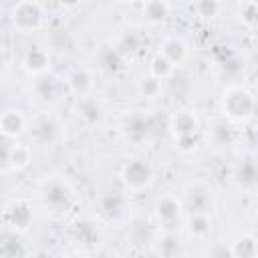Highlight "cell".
I'll return each instance as SVG.
<instances>
[{"label": "cell", "mask_w": 258, "mask_h": 258, "mask_svg": "<svg viewBox=\"0 0 258 258\" xmlns=\"http://www.w3.org/2000/svg\"><path fill=\"white\" fill-rule=\"evenodd\" d=\"M8 20L12 28H16L22 34H30L42 28L44 24V8L40 2L34 0H22L10 6Z\"/></svg>", "instance_id": "277c9868"}, {"label": "cell", "mask_w": 258, "mask_h": 258, "mask_svg": "<svg viewBox=\"0 0 258 258\" xmlns=\"http://www.w3.org/2000/svg\"><path fill=\"white\" fill-rule=\"evenodd\" d=\"M167 129L173 135V139H177V137H189V135H200L202 123H200V117H198V113L194 109L181 107V109H175L169 115Z\"/></svg>", "instance_id": "8fae6325"}, {"label": "cell", "mask_w": 258, "mask_h": 258, "mask_svg": "<svg viewBox=\"0 0 258 258\" xmlns=\"http://www.w3.org/2000/svg\"><path fill=\"white\" fill-rule=\"evenodd\" d=\"M155 131V121L149 111H131L121 123V135L131 145H143Z\"/></svg>", "instance_id": "52a82bcc"}, {"label": "cell", "mask_w": 258, "mask_h": 258, "mask_svg": "<svg viewBox=\"0 0 258 258\" xmlns=\"http://www.w3.org/2000/svg\"><path fill=\"white\" fill-rule=\"evenodd\" d=\"M95 208L105 224H123L129 218V200L123 191H103L95 200Z\"/></svg>", "instance_id": "ba28073f"}, {"label": "cell", "mask_w": 258, "mask_h": 258, "mask_svg": "<svg viewBox=\"0 0 258 258\" xmlns=\"http://www.w3.org/2000/svg\"><path fill=\"white\" fill-rule=\"evenodd\" d=\"M236 14H238V18L244 26L254 28L256 22H258V2H254V0L238 2L236 4Z\"/></svg>", "instance_id": "4316f807"}, {"label": "cell", "mask_w": 258, "mask_h": 258, "mask_svg": "<svg viewBox=\"0 0 258 258\" xmlns=\"http://www.w3.org/2000/svg\"><path fill=\"white\" fill-rule=\"evenodd\" d=\"M212 133H214V143H216V145L228 147V145H232V141H234V129H232V125L226 123V121L216 123L214 129H212Z\"/></svg>", "instance_id": "f546056e"}, {"label": "cell", "mask_w": 258, "mask_h": 258, "mask_svg": "<svg viewBox=\"0 0 258 258\" xmlns=\"http://www.w3.org/2000/svg\"><path fill=\"white\" fill-rule=\"evenodd\" d=\"M222 113L232 123H246L256 111V99L244 85H228L220 99Z\"/></svg>", "instance_id": "7a4b0ae2"}, {"label": "cell", "mask_w": 258, "mask_h": 258, "mask_svg": "<svg viewBox=\"0 0 258 258\" xmlns=\"http://www.w3.org/2000/svg\"><path fill=\"white\" fill-rule=\"evenodd\" d=\"M28 248L22 242L20 234L4 230L0 234V258H26Z\"/></svg>", "instance_id": "d6986e66"}, {"label": "cell", "mask_w": 258, "mask_h": 258, "mask_svg": "<svg viewBox=\"0 0 258 258\" xmlns=\"http://www.w3.org/2000/svg\"><path fill=\"white\" fill-rule=\"evenodd\" d=\"M113 46H115L123 56L135 54V52L141 50V46H143V36H141L137 30L129 28V30H123V32L117 36V42H115Z\"/></svg>", "instance_id": "cb8c5ba5"}, {"label": "cell", "mask_w": 258, "mask_h": 258, "mask_svg": "<svg viewBox=\"0 0 258 258\" xmlns=\"http://www.w3.org/2000/svg\"><path fill=\"white\" fill-rule=\"evenodd\" d=\"M228 250H230L232 258H256L258 256V244H256V238L252 234L236 238L228 246Z\"/></svg>", "instance_id": "603a6c76"}, {"label": "cell", "mask_w": 258, "mask_h": 258, "mask_svg": "<svg viewBox=\"0 0 258 258\" xmlns=\"http://www.w3.org/2000/svg\"><path fill=\"white\" fill-rule=\"evenodd\" d=\"M28 131V121L20 109H6L0 113V135L10 141L20 139Z\"/></svg>", "instance_id": "2e32d148"}, {"label": "cell", "mask_w": 258, "mask_h": 258, "mask_svg": "<svg viewBox=\"0 0 258 258\" xmlns=\"http://www.w3.org/2000/svg\"><path fill=\"white\" fill-rule=\"evenodd\" d=\"M187 232L196 240H204L212 232V218L210 216H187Z\"/></svg>", "instance_id": "484cf974"}, {"label": "cell", "mask_w": 258, "mask_h": 258, "mask_svg": "<svg viewBox=\"0 0 258 258\" xmlns=\"http://www.w3.org/2000/svg\"><path fill=\"white\" fill-rule=\"evenodd\" d=\"M62 83H64L67 93H71L79 101V99H85V97L93 95V91H95V73L89 67H75L73 71H69V75Z\"/></svg>", "instance_id": "7c38bea8"}, {"label": "cell", "mask_w": 258, "mask_h": 258, "mask_svg": "<svg viewBox=\"0 0 258 258\" xmlns=\"http://www.w3.org/2000/svg\"><path fill=\"white\" fill-rule=\"evenodd\" d=\"M214 258H232V256L226 246H218V248H214Z\"/></svg>", "instance_id": "d590c367"}, {"label": "cell", "mask_w": 258, "mask_h": 258, "mask_svg": "<svg viewBox=\"0 0 258 258\" xmlns=\"http://www.w3.org/2000/svg\"><path fill=\"white\" fill-rule=\"evenodd\" d=\"M179 202H181L183 212H187L189 216H210L214 206H216L214 189L206 181L187 183L181 191Z\"/></svg>", "instance_id": "5b68a950"}, {"label": "cell", "mask_w": 258, "mask_h": 258, "mask_svg": "<svg viewBox=\"0 0 258 258\" xmlns=\"http://www.w3.org/2000/svg\"><path fill=\"white\" fill-rule=\"evenodd\" d=\"M62 258H89V254L83 252V250H71V252H67Z\"/></svg>", "instance_id": "8d00e7d4"}, {"label": "cell", "mask_w": 258, "mask_h": 258, "mask_svg": "<svg viewBox=\"0 0 258 258\" xmlns=\"http://www.w3.org/2000/svg\"><path fill=\"white\" fill-rule=\"evenodd\" d=\"M32 222H34V210H32V204L24 198L10 200L2 210V224H4V230L8 232L24 234L30 230Z\"/></svg>", "instance_id": "9c48e42d"}, {"label": "cell", "mask_w": 258, "mask_h": 258, "mask_svg": "<svg viewBox=\"0 0 258 258\" xmlns=\"http://www.w3.org/2000/svg\"><path fill=\"white\" fill-rule=\"evenodd\" d=\"M119 177H121V183H123L125 191H129V194H143V191H147L153 185L155 171H153V165L147 159L131 157V159H127L121 165Z\"/></svg>", "instance_id": "3957f363"}, {"label": "cell", "mask_w": 258, "mask_h": 258, "mask_svg": "<svg viewBox=\"0 0 258 258\" xmlns=\"http://www.w3.org/2000/svg\"><path fill=\"white\" fill-rule=\"evenodd\" d=\"M77 236L81 238V242H85V244H93L95 238H97V230L93 228V224L83 222V224L77 226Z\"/></svg>", "instance_id": "1f68e13d"}, {"label": "cell", "mask_w": 258, "mask_h": 258, "mask_svg": "<svg viewBox=\"0 0 258 258\" xmlns=\"http://www.w3.org/2000/svg\"><path fill=\"white\" fill-rule=\"evenodd\" d=\"M28 137L30 143L36 147H52L60 141L62 137V127L58 123V119L50 113H38L32 117V121L28 123Z\"/></svg>", "instance_id": "8992f818"}, {"label": "cell", "mask_w": 258, "mask_h": 258, "mask_svg": "<svg viewBox=\"0 0 258 258\" xmlns=\"http://www.w3.org/2000/svg\"><path fill=\"white\" fill-rule=\"evenodd\" d=\"M135 89H137L139 97H143V99H157L163 93V81H159L147 73V75H141L137 79Z\"/></svg>", "instance_id": "d4e9b609"}, {"label": "cell", "mask_w": 258, "mask_h": 258, "mask_svg": "<svg viewBox=\"0 0 258 258\" xmlns=\"http://www.w3.org/2000/svg\"><path fill=\"white\" fill-rule=\"evenodd\" d=\"M32 163V147L20 139L12 141L10 155H8V167L10 171H24Z\"/></svg>", "instance_id": "ffe728a7"}, {"label": "cell", "mask_w": 258, "mask_h": 258, "mask_svg": "<svg viewBox=\"0 0 258 258\" xmlns=\"http://www.w3.org/2000/svg\"><path fill=\"white\" fill-rule=\"evenodd\" d=\"M153 214H155V218H157V222L161 226L171 228V226L179 224L181 214H183V208H181V202H179L177 196L163 194V196H159L153 202Z\"/></svg>", "instance_id": "9a60e30c"}, {"label": "cell", "mask_w": 258, "mask_h": 258, "mask_svg": "<svg viewBox=\"0 0 258 258\" xmlns=\"http://www.w3.org/2000/svg\"><path fill=\"white\" fill-rule=\"evenodd\" d=\"M173 71H175V67L167 58H163L159 52L151 56V60H149V75L151 77H155L159 81H165V79H169L173 75Z\"/></svg>", "instance_id": "83f0119b"}, {"label": "cell", "mask_w": 258, "mask_h": 258, "mask_svg": "<svg viewBox=\"0 0 258 258\" xmlns=\"http://www.w3.org/2000/svg\"><path fill=\"white\" fill-rule=\"evenodd\" d=\"M0 14H2V4H0Z\"/></svg>", "instance_id": "74e56055"}, {"label": "cell", "mask_w": 258, "mask_h": 258, "mask_svg": "<svg viewBox=\"0 0 258 258\" xmlns=\"http://www.w3.org/2000/svg\"><path fill=\"white\" fill-rule=\"evenodd\" d=\"M10 145H12V141H10V139H6L4 135H0V173H4V171H10V167H8Z\"/></svg>", "instance_id": "d6a6232c"}, {"label": "cell", "mask_w": 258, "mask_h": 258, "mask_svg": "<svg viewBox=\"0 0 258 258\" xmlns=\"http://www.w3.org/2000/svg\"><path fill=\"white\" fill-rule=\"evenodd\" d=\"M171 4L165 0H149L145 4H141V16L145 22L149 24H159L169 16Z\"/></svg>", "instance_id": "44dd1931"}, {"label": "cell", "mask_w": 258, "mask_h": 258, "mask_svg": "<svg viewBox=\"0 0 258 258\" xmlns=\"http://www.w3.org/2000/svg\"><path fill=\"white\" fill-rule=\"evenodd\" d=\"M36 198L38 204L52 212V214H64L73 202H75V187L62 173H48L44 175L36 185Z\"/></svg>", "instance_id": "6da1fadb"}, {"label": "cell", "mask_w": 258, "mask_h": 258, "mask_svg": "<svg viewBox=\"0 0 258 258\" xmlns=\"http://www.w3.org/2000/svg\"><path fill=\"white\" fill-rule=\"evenodd\" d=\"M75 113H77V119L79 123H83L85 127L93 129V127H99L105 117H107V109L103 105L101 99L97 97H85V99H79L77 101V107H75Z\"/></svg>", "instance_id": "5bb4252c"}, {"label": "cell", "mask_w": 258, "mask_h": 258, "mask_svg": "<svg viewBox=\"0 0 258 258\" xmlns=\"http://www.w3.org/2000/svg\"><path fill=\"white\" fill-rule=\"evenodd\" d=\"M177 250H179V244H175V238H173V236H167V238H165V242L161 244V252H163V256L171 258Z\"/></svg>", "instance_id": "836d02e7"}, {"label": "cell", "mask_w": 258, "mask_h": 258, "mask_svg": "<svg viewBox=\"0 0 258 258\" xmlns=\"http://www.w3.org/2000/svg\"><path fill=\"white\" fill-rule=\"evenodd\" d=\"M67 89L64 83L54 75H42L30 83V99L40 107H54L62 101Z\"/></svg>", "instance_id": "30bf717a"}, {"label": "cell", "mask_w": 258, "mask_h": 258, "mask_svg": "<svg viewBox=\"0 0 258 258\" xmlns=\"http://www.w3.org/2000/svg\"><path fill=\"white\" fill-rule=\"evenodd\" d=\"M234 181L244 191H254L258 185V167L252 157H244L234 169Z\"/></svg>", "instance_id": "ac0fdd59"}, {"label": "cell", "mask_w": 258, "mask_h": 258, "mask_svg": "<svg viewBox=\"0 0 258 258\" xmlns=\"http://www.w3.org/2000/svg\"><path fill=\"white\" fill-rule=\"evenodd\" d=\"M24 73L32 79L42 77V75H50V67H52V58L50 52L44 46H30L24 50L22 60H20Z\"/></svg>", "instance_id": "4fadbf2b"}, {"label": "cell", "mask_w": 258, "mask_h": 258, "mask_svg": "<svg viewBox=\"0 0 258 258\" xmlns=\"http://www.w3.org/2000/svg\"><path fill=\"white\" fill-rule=\"evenodd\" d=\"M8 67H10V58H8V52L4 50V46H0V83H2V79L6 77V73H8Z\"/></svg>", "instance_id": "e575fe53"}, {"label": "cell", "mask_w": 258, "mask_h": 258, "mask_svg": "<svg viewBox=\"0 0 258 258\" xmlns=\"http://www.w3.org/2000/svg\"><path fill=\"white\" fill-rule=\"evenodd\" d=\"M97 60H99V67L105 69L107 73H119L123 71L125 67V56L111 44V46H103L97 54Z\"/></svg>", "instance_id": "7402d4cb"}, {"label": "cell", "mask_w": 258, "mask_h": 258, "mask_svg": "<svg viewBox=\"0 0 258 258\" xmlns=\"http://www.w3.org/2000/svg\"><path fill=\"white\" fill-rule=\"evenodd\" d=\"M222 2H216V0H200V2H194L191 4V12L200 18H214L222 12Z\"/></svg>", "instance_id": "f1b7e54d"}, {"label": "cell", "mask_w": 258, "mask_h": 258, "mask_svg": "<svg viewBox=\"0 0 258 258\" xmlns=\"http://www.w3.org/2000/svg\"><path fill=\"white\" fill-rule=\"evenodd\" d=\"M173 141H175L177 151H181V153H191V151H196V149H198V145H200V135L177 137V139H173Z\"/></svg>", "instance_id": "4dcf8cb0"}, {"label": "cell", "mask_w": 258, "mask_h": 258, "mask_svg": "<svg viewBox=\"0 0 258 258\" xmlns=\"http://www.w3.org/2000/svg\"><path fill=\"white\" fill-rule=\"evenodd\" d=\"M159 54L167 58L175 69L185 64L189 58V44L181 36H165L159 44Z\"/></svg>", "instance_id": "e0dca14e"}]
</instances>
